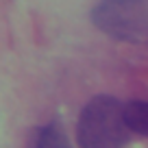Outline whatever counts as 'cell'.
<instances>
[{
  "label": "cell",
  "mask_w": 148,
  "mask_h": 148,
  "mask_svg": "<svg viewBox=\"0 0 148 148\" xmlns=\"http://www.w3.org/2000/svg\"><path fill=\"white\" fill-rule=\"evenodd\" d=\"M131 133L126 105L113 96H94L76 122L79 148H124Z\"/></svg>",
  "instance_id": "1"
},
{
  "label": "cell",
  "mask_w": 148,
  "mask_h": 148,
  "mask_svg": "<svg viewBox=\"0 0 148 148\" xmlns=\"http://www.w3.org/2000/svg\"><path fill=\"white\" fill-rule=\"evenodd\" d=\"M92 22L105 35L129 44H148L146 0H100L92 9Z\"/></svg>",
  "instance_id": "2"
},
{
  "label": "cell",
  "mask_w": 148,
  "mask_h": 148,
  "mask_svg": "<svg viewBox=\"0 0 148 148\" xmlns=\"http://www.w3.org/2000/svg\"><path fill=\"white\" fill-rule=\"evenodd\" d=\"M28 148H72V144H70L63 126L52 120V122H48V124L39 126V129L31 135Z\"/></svg>",
  "instance_id": "3"
},
{
  "label": "cell",
  "mask_w": 148,
  "mask_h": 148,
  "mask_svg": "<svg viewBox=\"0 0 148 148\" xmlns=\"http://www.w3.org/2000/svg\"><path fill=\"white\" fill-rule=\"evenodd\" d=\"M126 122L133 133L148 135V102L146 100L126 102Z\"/></svg>",
  "instance_id": "4"
}]
</instances>
